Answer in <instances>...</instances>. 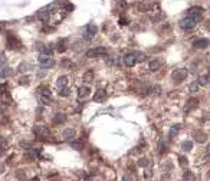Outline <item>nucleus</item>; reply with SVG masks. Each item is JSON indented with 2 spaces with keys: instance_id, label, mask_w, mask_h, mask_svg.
<instances>
[{
  "instance_id": "obj_1",
  "label": "nucleus",
  "mask_w": 210,
  "mask_h": 181,
  "mask_svg": "<svg viewBox=\"0 0 210 181\" xmlns=\"http://www.w3.org/2000/svg\"><path fill=\"white\" fill-rule=\"evenodd\" d=\"M33 132H35V135L38 137V138H42V139H52V134H50V131L46 128V127H43V125H35V128H33Z\"/></svg>"
},
{
  "instance_id": "obj_2",
  "label": "nucleus",
  "mask_w": 210,
  "mask_h": 181,
  "mask_svg": "<svg viewBox=\"0 0 210 181\" xmlns=\"http://www.w3.org/2000/svg\"><path fill=\"white\" fill-rule=\"evenodd\" d=\"M187 75H188V70H187L186 68H177L176 70H173L171 79H173L174 82H181V80H184V79L187 78Z\"/></svg>"
},
{
  "instance_id": "obj_3",
  "label": "nucleus",
  "mask_w": 210,
  "mask_h": 181,
  "mask_svg": "<svg viewBox=\"0 0 210 181\" xmlns=\"http://www.w3.org/2000/svg\"><path fill=\"white\" fill-rule=\"evenodd\" d=\"M38 60H39V63H40L43 68H50V66L55 65V60L52 59V56H50V55H46V53H40V55L38 56Z\"/></svg>"
},
{
  "instance_id": "obj_4",
  "label": "nucleus",
  "mask_w": 210,
  "mask_h": 181,
  "mask_svg": "<svg viewBox=\"0 0 210 181\" xmlns=\"http://www.w3.org/2000/svg\"><path fill=\"white\" fill-rule=\"evenodd\" d=\"M107 48H104V46H98V48H94V49H89L86 50L85 56L86 58H95V56H99V55H107Z\"/></svg>"
},
{
  "instance_id": "obj_5",
  "label": "nucleus",
  "mask_w": 210,
  "mask_h": 181,
  "mask_svg": "<svg viewBox=\"0 0 210 181\" xmlns=\"http://www.w3.org/2000/svg\"><path fill=\"white\" fill-rule=\"evenodd\" d=\"M197 25V20L193 19V17H184L183 20H180V27L184 29V30H188V29H193L194 26Z\"/></svg>"
},
{
  "instance_id": "obj_6",
  "label": "nucleus",
  "mask_w": 210,
  "mask_h": 181,
  "mask_svg": "<svg viewBox=\"0 0 210 181\" xmlns=\"http://www.w3.org/2000/svg\"><path fill=\"white\" fill-rule=\"evenodd\" d=\"M201 13H203V9H201V7H199V6H193V7H190V9H188L187 16H188V17L196 19L197 22H200V19H201Z\"/></svg>"
},
{
  "instance_id": "obj_7",
  "label": "nucleus",
  "mask_w": 210,
  "mask_h": 181,
  "mask_svg": "<svg viewBox=\"0 0 210 181\" xmlns=\"http://www.w3.org/2000/svg\"><path fill=\"white\" fill-rule=\"evenodd\" d=\"M138 62V59H137V53L135 52H131V53H127L125 56H124V63L127 65V66H134L135 63Z\"/></svg>"
},
{
  "instance_id": "obj_8",
  "label": "nucleus",
  "mask_w": 210,
  "mask_h": 181,
  "mask_svg": "<svg viewBox=\"0 0 210 181\" xmlns=\"http://www.w3.org/2000/svg\"><path fill=\"white\" fill-rule=\"evenodd\" d=\"M96 32H98V27H96V25H94V23H89V25L86 26V29H85V38H86V39H92V38L96 35Z\"/></svg>"
},
{
  "instance_id": "obj_9",
  "label": "nucleus",
  "mask_w": 210,
  "mask_h": 181,
  "mask_svg": "<svg viewBox=\"0 0 210 181\" xmlns=\"http://www.w3.org/2000/svg\"><path fill=\"white\" fill-rule=\"evenodd\" d=\"M209 45H210V40H209V39H206V38L196 39V40L193 42V46H194L196 49H206Z\"/></svg>"
},
{
  "instance_id": "obj_10",
  "label": "nucleus",
  "mask_w": 210,
  "mask_h": 181,
  "mask_svg": "<svg viewBox=\"0 0 210 181\" xmlns=\"http://www.w3.org/2000/svg\"><path fill=\"white\" fill-rule=\"evenodd\" d=\"M105 98H107V91H105L104 88L96 89V92H95V95H94V101H95V102H102Z\"/></svg>"
},
{
  "instance_id": "obj_11",
  "label": "nucleus",
  "mask_w": 210,
  "mask_h": 181,
  "mask_svg": "<svg viewBox=\"0 0 210 181\" xmlns=\"http://www.w3.org/2000/svg\"><path fill=\"white\" fill-rule=\"evenodd\" d=\"M7 46L10 49H16V48H20V42L13 36V35H9L7 36Z\"/></svg>"
},
{
  "instance_id": "obj_12",
  "label": "nucleus",
  "mask_w": 210,
  "mask_h": 181,
  "mask_svg": "<svg viewBox=\"0 0 210 181\" xmlns=\"http://www.w3.org/2000/svg\"><path fill=\"white\" fill-rule=\"evenodd\" d=\"M66 114H63V112H56L55 114V117H53V124H56V125H59V124H63L65 121H66Z\"/></svg>"
},
{
  "instance_id": "obj_13",
  "label": "nucleus",
  "mask_w": 210,
  "mask_h": 181,
  "mask_svg": "<svg viewBox=\"0 0 210 181\" xmlns=\"http://www.w3.org/2000/svg\"><path fill=\"white\" fill-rule=\"evenodd\" d=\"M91 94V89H89V86H81L79 89H78V97L81 98V99H83V98H86L88 95Z\"/></svg>"
},
{
  "instance_id": "obj_14",
  "label": "nucleus",
  "mask_w": 210,
  "mask_h": 181,
  "mask_svg": "<svg viewBox=\"0 0 210 181\" xmlns=\"http://www.w3.org/2000/svg\"><path fill=\"white\" fill-rule=\"evenodd\" d=\"M75 137V131L72 129V128H68V129H63L62 131V139L63 141H69L71 138H73Z\"/></svg>"
},
{
  "instance_id": "obj_15",
  "label": "nucleus",
  "mask_w": 210,
  "mask_h": 181,
  "mask_svg": "<svg viewBox=\"0 0 210 181\" xmlns=\"http://www.w3.org/2000/svg\"><path fill=\"white\" fill-rule=\"evenodd\" d=\"M197 105H199V101H197V99H188L187 104H186V107H184V111H186V112H187V111H191V109L197 108Z\"/></svg>"
},
{
  "instance_id": "obj_16",
  "label": "nucleus",
  "mask_w": 210,
  "mask_h": 181,
  "mask_svg": "<svg viewBox=\"0 0 210 181\" xmlns=\"http://www.w3.org/2000/svg\"><path fill=\"white\" fill-rule=\"evenodd\" d=\"M206 139H207V137H206V134H204V132H199V131H196V132H194V141H197L199 144L206 142Z\"/></svg>"
},
{
  "instance_id": "obj_17",
  "label": "nucleus",
  "mask_w": 210,
  "mask_h": 181,
  "mask_svg": "<svg viewBox=\"0 0 210 181\" xmlns=\"http://www.w3.org/2000/svg\"><path fill=\"white\" fill-rule=\"evenodd\" d=\"M160 66H161V62H160V60H157V59H154V60H151V62L148 63V68H150V70H153V72L158 70V69H160Z\"/></svg>"
},
{
  "instance_id": "obj_18",
  "label": "nucleus",
  "mask_w": 210,
  "mask_h": 181,
  "mask_svg": "<svg viewBox=\"0 0 210 181\" xmlns=\"http://www.w3.org/2000/svg\"><path fill=\"white\" fill-rule=\"evenodd\" d=\"M38 92L42 95V97H48V98H50V91H49V88H46V86H39L38 88Z\"/></svg>"
},
{
  "instance_id": "obj_19",
  "label": "nucleus",
  "mask_w": 210,
  "mask_h": 181,
  "mask_svg": "<svg viewBox=\"0 0 210 181\" xmlns=\"http://www.w3.org/2000/svg\"><path fill=\"white\" fill-rule=\"evenodd\" d=\"M61 65H62V68H65V69H75V63L71 62L69 59H63V60L61 62Z\"/></svg>"
},
{
  "instance_id": "obj_20",
  "label": "nucleus",
  "mask_w": 210,
  "mask_h": 181,
  "mask_svg": "<svg viewBox=\"0 0 210 181\" xmlns=\"http://www.w3.org/2000/svg\"><path fill=\"white\" fill-rule=\"evenodd\" d=\"M38 155H39V151H38V149L30 148V149H29V152H28V155H26V158H29L30 161H33V160H36V158H38Z\"/></svg>"
},
{
  "instance_id": "obj_21",
  "label": "nucleus",
  "mask_w": 210,
  "mask_h": 181,
  "mask_svg": "<svg viewBox=\"0 0 210 181\" xmlns=\"http://www.w3.org/2000/svg\"><path fill=\"white\" fill-rule=\"evenodd\" d=\"M38 16H39V19L40 20H49L50 19V12H45V10H39V13H38Z\"/></svg>"
},
{
  "instance_id": "obj_22",
  "label": "nucleus",
  "mask_w": 210,
  "mask_h": 181,
  "mask_svg": "<svg viewBox=\"0 0 210 181\" xmlns=\"http://www.w3.org/2000/svg\"><path fill=\"white\" fill-rule=\"evenodd\" d=\"M178 131H180V125L178 124H176V125H173L171 128H170V132H168V135H170V138H174L177 134H178Z\"/></svg>"
},
{
  "instance_id": "obj_23",
  "label": "nucleus",
  "mask_w": 210,
  "mask_h": 181,
  "mask_svg": "<svg viewBox=\"0 0 210 181\" xmlns=\"http://www.w3.org/2000/svg\"><path fill=\"white\" fill-rule=\"evenodd\" d=\"M82 79H83V82H92V79H94V72L92 70H88V72H85L83 73V76H82Z\"/></svg>"
},
{
  "instance_id": "obj_24",
  "label": "nucleus",
  "mask_w": 210,
  "mask_h": 181,
  "mask_svg": "<svg viewBox=\"0 0 210 181\" xmlns=\"http://www.w3.org/2000/svg\"><path fill=\"white\" fill-rule=\"evenodd\" d=\"M56 83H58L59 88H65V86L68 85V76H59Z\"/></svg>"
},
{
  "instance_id": "obj_25",
  "label": "nucleus",
  "mask_w": 210,
  "mask_h": 181,
  "mask_svg": "<svg viewBox=\"0 0 210 181\" xmlns=\"http://www.w3.org/2000/svg\"><path fill=\"white\" fill-rule=\"evenodd\" d=\"M183 180L184 181H196V177H194V174L191 171H186L183 174Z\"/></svg>"
},
{
  "instance_id": "obj_26",
  "label": "nucleus",
  "mask_w": 210,
  "mask_h": 181,
  "mask_svg": "<svg viewBox=\"0 0 210 181\" xmlns=\"http://www.w3.org/2000/svg\"><path fill=\"white\" fill-rule=\"evenodd\" d=\"M181 148H183V151H191V148H193V142L191 141H183L181 142Z\"/></svg>"
},
{
  "instance_id": "obj_27",
  "label": "nucleus",
  "mask_w": 210,
  "mask_h": 181,
  "mask_svg": "<svg viewBox=\"0 0 210 181\" xmlns=\"http://www.w3.org/2000/svg\"><path fill=\"white\" fill-rule=\"evenodd\" d=\"M200 89V83L199 82H191L190 85H188V91H190V92H197V91Z\"/></svg>"
},
{
  "instance_id": "obj_28",
  "label": "nucleus",
  "mask_w": 210,
  "mask_h": 181,
  "mask_svg": "<svg viewBox=\"0 0 210 181\" xmlns=\"http://www.w3.org/2000/svg\"><path fill=\"white\" fill-rule=\"evenodd\" d=\"M71 147H72L73 149H76V151H81V149L83 148V142H82V141H72Z\"/></svg>"
},
{
  "instance_id": "obj_29",
  "label": "nucleus",
  "mask_w": 210,
  "mask_h": 181,
  "mask_svg": "<svg viewBox=\"0 0 210 181\" xmlns=\"http://www.w3.org/2000/svg\"><path fill=\"white\" fill-rule=\"evenodd\" d=\"M42 53H46V55H50V56H52V53H53V46H52V45H45Z\"/></svg>"
},
{
  "instance_id": "obj_30",
  "label": "nucleus",
  "mask_w": 210,
  "mask_h": 181,
  "mask_svg": "<svg viewBox=\"0 0 210 181\" xmlns=\"http://www.w3.org/2000/svg\"><path fill=\"white\" fill-rule=\"evenodd\" d=\"M69 94H71V91H69V88H68V86H65V88H61V89H59V97H69Z\"/></svg>"
},
{
  "instance_id": "obj_31",
  "label": "nucleus",
  "mask_w": 210,
  "mask_h": 181,
  "mask_svg": "<svg viewBox=\"0 0 210 181\" xmlns=\"http://www.w3.org/2000/svg\"><path fill=\"white\" fill-rule=\"evenodd\" d=\"M65 43H66V40H65V39L58 42V52H61V53H62V52H65V50H66V46H65Z\"/></svg>"
},
{
  "instance_id": "obj_32",
  "label": "nucleus",
  "mask_w": 210,
  "mask_h": 181,
  "mask_svg": "<svg viewBox=\"0 0 210 181\" xmlns=\"http://www.w3.org/2000/svg\"><path fill=\"white\" fill-rule=\"evenodd\" d=\"M160 154H163L164 151H167V144H164V138H161L160 139Z\"/></svg>"
},
{
  "instance_id": "obj_33",
  "label": "nucleus",
  "mask_w": 210,
  "mask_h": 181,
  "mask_svg": "<svg viewBox=\"0 0 210 181\" xmlns=\"http://www.w3.org/2000/svg\"><path fill=\"white\" fill-rule=\"evenodd\" d=\"M148 164H150V161H148L147 158H140V160H138V165H140V167H147Z\"/></svg>"
},
{
  "instance_id": "obj_34",
  "label": "nucleus",
  "mask_w": 210,
  "mask_h": 181,
  "mask_svg": "<svg viewBox=\"0 0 210 181\" xmlns=\"http://www.w3.org/2000/svg\"><path fill=\"white\" fill-rule=\"evenodd\" d=\"M178 162H180V165H181V167H186V165L188 164L187 158H186V157H183V155H181V157H178Z\"/></svg>"
},
{
  "instance_id": "obj_35",
  "label": "nucleus",
  "mask_w": 210,
  "mask_h": 181,
  "mask_svg": "<svg viewBox=\"0 0 210 181\" xmlns=\"http://www.w3.org/2000/svg\"><path fill=\"white\" fill-rule=\"evenodd\" d=\"M9 72H10V70H9L7 68L2 66V73H0V76H2V79H5V78H6V76L9 75Z\"/></svg>"
},
{
  "instance_id": "obj_36",
  "label": "nucleus",
  "mask_w": 210,
  "mask_h": 181,
  "mask_svg": "<svg viewBox=\"0 0 210 181\" xmlns=\"http://www.w3.org/2000/svg\"><path fill=\"white\" fill-rule=\"evenodd\" d=\"M135 53H137V59H138V62L145 60V55H144L143 52H135Z\"/></svg>"
},
{
  "instance_id": "obj_37",
  "label": "nucleus",
  "mask_w": 210,
  "mask_h": 181,
  "mask_svg": "<svg viewBox=\"0 0 210 181\" xmlns=\"http://www.w3.org/2000/svg\"><path fill=\"white\" fill-rule=\"evenodd\" d=\"M42 102H43L45 105H50V104H52V99L48 98V97H42Z\"/></svg>"
},
{
  "instance_id": "obj_38",
  "label": "nucleus",
  "mask_w": 210,
  "mask_h": 181,
  "mask_svg": "<svg viewBox=\"0 0 210 181\" xmlns=\"http://www.w3.org/2000/svg\"><path fill=\"white\" fill-rule=\"evenodd\" d=\"M122 181H134V177H133V175H130V174H127V175H124V177H122Z\"/></svg>"
},
{
  "instance_id": "obj_39",
  "label": "nucleus",
  "mask_w": 210,
  "mask_h": 181,
  "mask_svg": "<svg viewBox=\"0 0 210 181\" xmlns=\"http://www.w3.org/2000/svg\"><path fill=\"white\" fill-rule=\"evenodd\" d=\"M65 10H68V12H71V10H73V5H71V3H65Z\"/></svg>"
},
{
  "instance_id": "obj_40",
  "label": "nucleus",
  "mask_w": 210,
  "mask_h": 181,
  "mask_svg": "<svg viewBox=\"0 0 210 181\" xmlns=\"http://www.w3.org/2000/svg\"><path fill=\"white\" fill-rule=\"evenodd\" d=\"M20 83H22V85L29 83V76H23V78H22V80H20Z\"/></svg>"
},
{
  "instance_id": "obj_41",
  "label": "nucleus",
  "mask_w": 210,
  "mask_h": 181,
  "mask_svg": "<svg viewBox=\"0 0 210 181\" xmlns=\"http://www.w3.org/2000/svg\"><path fill=\"white\" fill-rule=\"evenodd\" d=\"M120 23H121V25H127V23H128V20H127L125 17H121V19H120Z\"/></svg>"
},
{
  "instance_id": "obj_42",
  "label": "nucleus",
  "mask_w": 210,
  "mask_h": 181,
  "mask_svg": "<svg viewBox=\"0 0 210 181\" xmlns=\"http://www.w3.org/2000/svg\"><path fill=\"white\" fill-rule=\"evenodd\" d=\"M45 73H46L45 70H42V72H38V78H43V76H45Z\"/></svg>"
},
{
  "instance_id": "obj_43",
  "label": "nucleus",
  "mask_w": 210,
  "mask_h": 181,
  "mask_svg": "<svg viewBox=\"0 0 210 181\" xmlns=\"http://www.w3.org/2000/svg\"><path fill=\"white\" fill-rule=\"evenodd\" d=\"M206 76V80H207V83H210V73H207V75H204Z\"/></svg>"
},
{
  "instance_id": "obj_44",
  "label": "nucleus",
  "mask_w": 210,
  "mask_h": 181,
  "mask_svg": "<svg viewBox=\"0 0 210 181\" xmlns=\"http://www.w3.org/2000/svg\"><path fill=\"white\" fill-rule=\"evenodd\" d=\"M207 157H209V158H210V145H209V147H207Z\"/></svg>"
},
{
  "instance_id": "obj_45",
  "label": "nucleus",
  "mask_w": 210,
  "mask_h": 181,
  "mask_svg": "<svg viewBox=\"0 0 210 181\" xmlns=\"http://www.w3.org/2000/svg\"><path fill=\"white\" fill-rule=\"evenodd\" d=\"M30 181H38V177H35V178H32Z\"/></svg>"
},
{
  "instance_id": "obj_46",
  "label": "nucleus",
  "mask_w": 210,
  "mask_h": 181,
  "mask_svg": "<svg viewBox=\"0 0 210 181\" xmlns=\"http://www.w3.org/2000/svg\"><path fill=\"white\" fill-rule=\"evenodd\" d=\"M209 175H210V172H209Z\"/></svg>"
}]
</instances>
